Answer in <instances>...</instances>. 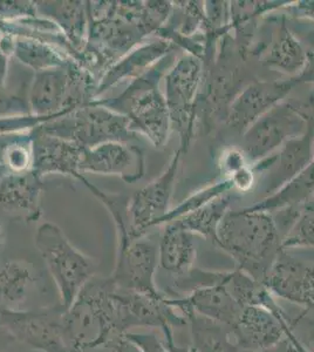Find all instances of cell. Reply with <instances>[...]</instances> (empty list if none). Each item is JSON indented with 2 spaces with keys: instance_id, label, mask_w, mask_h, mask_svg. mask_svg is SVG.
Masks as SVG:
<instances>
[{
  "instance_id": "cell-19",
  "label": "cell",
  "mask_w": 314,
  "mask_h": 352,
  "mask_svg": "<svg viewBox=\"0 0 314 352\" xmlns=\"http://www.w3.org/2000/svg\"><path fill=\"white\" fill-rule=\"evenodd\" d=\"M175 47L171 41L162 38L137 45L131 52H128L108 68L100 79L96 88V99L116 85L124 81L135 80L153 66H155L159 60H162L164 56L174 52Z\"/></svg>"
},
{
  "instance_id": "cell-30",
  "label": "cell",
  "mask_w": 314,
  "mask_h": 352,
  "mask_svg": "<svg viewBox=\"0 0 314 352\" xmlns=\"http://www.w3.org/2000/svg\"><path fill=\"white\" fill-rule=\"evenodd\" d=\"M229 207L230 197L227 194L208 202L203 207L196 209L187 215L176 219L174 222L179 224L182 228L191 232L192 235H199L215 241L217 228L223 217L229 210Z\"/></svg>"
},
{
  "instance_id": "cell-23",
  "label": "cell",
  "mask_w": 314,
  "mask_h": 352,
  "mask_svg": "<svg viewBox=\"0 0 314 352\" xmlns=\"http://www.w3.org/2000/svg\"><path fill=\"white\" fill-rule=\"evenodd\" d=\"M194 236L174 221L166 224L159 241V265L166 272L182 277L194 269L196 258Z\"/></svg>"
},
{
  "instance_id": "cell-39",
  "label": "cell",
  "mask_w": 314,
  "mask_h": 352,
  "mask_svg": "<svg viewBox=\"0 0 314 352\" xmlns=\"http://www.w3.org/2000/svg\"><path fill=\"white\" fill-rule=\"evenodd\" d=\"M8 59L10 56L0 47V91L4 89L6 76H8Z\"/></svg>"
},
{
  "instance_id": "cell-11",
  "label": "cell",
  "mask_w": 314,
  "mask_h": 352,
  "mask_svg": "<svg viewBox=\"0 0 314 352\" xmlns=\"http://www.w3.org/2000/svg\"><path fill=\"white\" fill-rule=\"evenodd\" d=\"M116 248L115 268L109 276L111 283L122 290L161 296L155 283L159 264V241L146 234L117 242Z\"/></svg>"
},
{
  "instance_id": "cell-25",
  "label": "cell",
  "mask_w": 314,
  "mask_h": 352,
  "mask_svg": "<svg viewBox=\"0 0 314 352\" xmlns=\"http://www.w3.org/2000/svg\"><path fill=\"white\" fill-rule=\"evenodd\" d=\"M306 60L307 51L287 28V21H282L262 63L291 78H297L305 67Z\"/></svg>"
},
{
  "instance_id": "cell-21",
  "label": "cell",
  "mask_w": 314,
  "mask_h": 352,
  "mask_svg": "<svg viewBox=\"0 0 314 352\" xmlns=\"http://www.w3.org/2000/svg\"><path fill=\"white\" fill-rule=\"evenodd\" d=\"M38 14L52 21L63 32L76 54L82 52L88 36L87 1H34Z\"/></svg>"
},
{
  "instance_id": "cell-18",
  "label": "cell",
  "mask_w": 314,
  "mask_h": 352,
  "mask_svg": "<svg viewBox=\"0 0 314 352\" xmlns=\"http://www.w3.org/2000/svg\"><path fill=\"white\" fill-rule=\"evenodd\" d=\"M314 120L305 134L287 141L279 151L278 155H270L259 162L265 166H256V169H269L267 179V197L272 195L284 184L293 179L297 174L306 168L314 159Z\"/></svg>"
},
{
  "instance_id": "cell-36",
  "label": "cell",
  "mask_w": 314,
  "mask_h": 352,
  "mask_svg": "<svg viewBox=\"0 0 314 352\" xmlns=\"http://www.w3.org/2000/svg\"><path fill=\"white\" fill-rule=\"evenodd\" d=\"M287 10L293 16L314 21V0H302L287 5Z\"/></svg>"
},
{
  "instance_id": "cell-32",
  "label": "cell",
  "mask_w": 314,
  "mask_h": 352,
  "mask_svg": "<svg viewBox=\"0 0 314 352\" xmlns=\"http://www.w3.org/2000/svg\"><path fill=\"white\" fill-rule=\"evenodd\" d=\"M232 188H235V187H234V184H232V181L230 179L221 181L218 184L208 186V187L202 189V190L192 194L188 199L182 201L179 206H176L175 208L170 209L168 212L167 215L161 220L159 226L161 224L169 223L171 221L176 220L179 217L187 215L189 212H194L196 209L203 207L204 204H207L210 201L215 200L217 197L227 195Z\"/></svg>"
},
{
  "instance_id": "cell-4",
  "label": "cell",
  "mask_w": 314,
  "mask_h": 352,
  "mask_svg": "<svg viewBox=\"0 0 314 352\" xmlns=\"http://www.w3.org/2000/svg\"><path fill=\"white\" fill-rule=\"evenodd\" d=\"M174 64L175 56L172 52L137 79L131 81L119 96L111 99H96L92 102L127 118L133 132L146 136L156 148H161L167 142L171 124L159 84Z\"/></svg>"
},
{
  "instance_id": "cell-14",
  "label": "cell",
  "mask_w": 314,
  "mask_h": 352,
  "mask_svg": "<svg viewBox=\"0 0 314 352\" xmlns=\"http://www.w3.org/2000/svg\"><path fill=\"white\" fill-rule=\"evenodd\" d=\"M264 285L273 296L310 309L314 307V262L292 256L287 250L279 254Z\"/></svg>"
},
{
  "instance_id": "cell-7",
  "label": "cell",
  "mask_w": 314,
  "mask_h": 352,
  "mask_svg": "<svg viewBox=\"0 0 314 352\" xmlns=\"http://www.w3.org/2000/svg\"><path fill=\"white\" fill-rule=\"evenodd\" d=\"M36 129L76 142L86 149L111 141L131 142L137 136L131 131L127 118L93 102L47 120Z\"/></svg>"
},
{
  "instance_id": "cell-28",
  "label": "cell",
  "mask_w": 314,
  "mask_h": 352,
  "mask_svg": "<svg viewBox=\"0 0 314 352\" xmlns=\"http://www.w3.org/2000/svg\"><path fill=\"white\" fill-rule=\"evenodd\" d=\"M33 267L24 261H10L0 268V307L21 310L36 283Z\"/></svg>"
},
{
  "instance_id": "cell-8",
  "label": "cell",
  "mask_w": 314,
  "mask_h": 352,
  "mask_svg": "<svg viewBox=\"0 0 314 352\" xmlns=\"http://www.w3.org/2000/svg\"><path fill=\"white\" fill-rule=\"evenodd\" d=\"M311 120L293 104L282 101L243 133L242 152L247 159L258 164L287 141L305 134Z\"/></svg>"
},
{
  "instance_id": "cell-27",
  "label": "cell",
  "mask_w": 314,
  "mask_h": 352,
  "mask_svg": "<svg viewBox=\"0 0 314 352\" xmlns=\"http://www.w3.org/2000/svg\"><path fill=\"white\" fill-rule=\"evenodd\" d=\"M12 36V56H16L21 64L32 68L34 72L60 67L69 61L76 60L63 48L47 41L32 36Z\"/></svg>"
},
{
  "instance_id": "cell-6",
  "label": "cell",
  "mask_w": 314,
  "mask_h": 352,
  "mask_svg": "<svg viewBox=\"0 0 314 352\" xmlns=\"http://www.w3.org/2000/svg\"><path fill=\"white\" fill-rule=\"evenodd\" d=\"M36 247L56 282L60 305L66 311L85 285L96 277V263L76 249L60 227L52 222H45L36 229Z\"/></svg>"
},
{
  "instance_id": "cell-9",
  "label": "cell",
  "mask_w": 314,
  "mask_h": 352,
  "mask_svg": "<svg viewBox=\"0 0 314 352\" xmlns=\"http://www.w3.org/2000/svg\"><path fill=\"white\" fill-rule=\"evenodd\" d=\"M202 76V61L192 54H184L175 61L164 76L168 112L171 129L179 134L182 152H187L194 135L195 102Z\"/></svg>"
},
{
  "instance_id": "cell-5",
  "label": "cell",
  "mask_w": 314,
  "mask_h": 352,
  "mask_svg": "<svg viewBox=\"0 0 314 352\" xmlns=\"http://www.w3.org/2000/svg\"><path fill=\"white\" fill-rule=\"evenodd\" d=\"M99 81L76 60L36 72L28 94L30 114L46 122L96 100Z\"/></svg>"
},
{
  "instance_id": "cell-15",
  "label": "cell",
  "mask_w": 314,
  "mask_h": 352,
  "mask_svg": "<svg viewBox=\"0 0 314 352\" xmlns=\"http://www.w3.org/2000/svg\"><path fill=\"white\" fill-rule=\"evenodd\" d=\"M292 330L287 315H276L260 307L243 308L238 320L231 329L240 350L267 351L273 348Z\"/></svg>"
},
{
  "instance_id": "cell-37",
  "label": "cell",
  "mask_w": 314,
  "mask_h": 352,
  "mask_svg": "<svg viewBox=\"0 0 314 352\" xmlns=\"http://www.w3.org/2000/svg\"><path fill=\"white\" fill-rule=\"evenodd\" d=\"M229 179L232 181L234 187H237L239 190L245 192L247 189H250L254 184V172L249 167H244L238 172L235 173L234 175H231Z\"/></svg>"
},
{
  "instance_id": "cell-1",
  "label": "cell",
  "mask_w": 314,
  "mask_h": 352,
  "mask_svg": "<svg viewBox=\"0 0 314 352\" xmlns=\"http://www.w3.org/2000/svg\"><path fill=\"white\" fill-rule=\"evenodd\" d=\"M87 43L79 63L98 81L108 68L148 36L144 1H87Z\"/></svg>"
},
{
  "instance_id": "cell-3",
  "label": "cell",
  "mask_w": 314,
  "mask_h": 352,
  "mask_svg": "<svg viewBox=\"0 0 314 352\" xmlns=\"http://www.w3.org/2000/svg\"><path fill=\"white\" fill-rule=\"evenodd\" d=\"M66 340L73 352H91L117 336L126 335L116 287L108 278L85 285L64 314Z\"/></svg>"
},
{
  "instance_id": "cell-26",
  "label": "cell",
  "mask_w": 314,
  "mask_h": 352,
  "mask_svg": "<svg viewBox=\"0 0 314 352\" xmlns=\"http://www.w3.org/2000/svg\"><path fill=\"white\" fill-rule=\"evenodd\" d=\"M314 197V159L306 168L291 179L282 188L247 208L272 214L277 210L299 208Z\"/></svg>"
},
{
  "instance_id": "cell-17",
  "label": "cell",
  "mask_w": 314,
  "mask_h": 352,
  "mask_svg": "<svg viewBox=\"0 0 314 352\" xmlns=\"http://www.w3.org/2000/svg\"><path fill=\"white\" fill-rule=\"evenodd\" d=\"M33 169L40 176H68L80 181L84 177L81 164L86 148L72 141L33 129Z\"/></svg>"
},
{
  "instance_id": "cell-33",
  "label": "cell",
  "mask_w": 314,
  "mask_h": 352,
  "mask_svg": "<svg viewBox=\"0 0 314 352\" xmlns=\"http://www.w3.org/2000/svg\"><path fill=\"white\" fill-rule=\"evenodd\" d=\"M128 340L142 352H170L168 345L159 340V337L154 333H126Z\"/></svg>"
},
{
  "instance_id": "cell-12",
  "label": "cell",
  "mask_w": 314,
  "mask_h": 352,
  "mask_svg": "<svg viewBox=\"0 0 314 352\" xmlns=\"http://www.w3.org/2000/svg\"><path fill=\"white\" fill-rule=\"evenodd\" d=\"M182 155L183 152L179 149L172 156L169 166L157 179L129 197V240L144 236L149 229L159 226L161 220L170 210L171 195Z\"/></svg>"
},
{
  "instance_id": "cell-35",
  "label": "cell",
  "mask_w": 314,
  "mask_h": 352,
  "mask_svg": "<svg viewBox=\"0 0 314 352\" xmlns=\"http://www.w3.org/2000/svg\"><path fill=\"white\" fill-rule=\"evenodd\" d=\"M245 160H247V157H245L242 151L230 149L223 157V169L227 174H230V176L234 175L235 173L238 172V170L244 168V167H247Z\"/></svg>"
},
{
  "instance_id": "cell-2",
  "label": "cell",
  "mask_w": 314,
  "mask_h": 352,
  "mask_svg": "<svg viewBox=\"0 0 314 352\" xmlns=\"http://www.w3.org/2000/svg\"><path fill=\"white\" fill-rule=\"evenodd\" d=\"M214 242L235 261L237 269L262 283L282 252V237L272 214L249 208L227 210Z\"/></svg>"
},
{
  "instance_id": "cell-34",
  "label": "cell",
  "mask_w": 314,
  "mask_h": 352,
  "mask_svg": "<svg viewBox=\"0 0 314 352\" xmlns=\"http://www.w3.org/2000/svg\"><path fill=\"white\" fill-rule=\"evenodd\" d=\"M91 352H142L127 336H117Z\"/></svg>"
},
{
  "instance_id": "cell-24",
  "label": "cell",
  "mask_w": 314,
  "mask_h": 352,
  "mask_svg": "<svg viewBox=\"0 0 314 352\" xmlns=\"http://www.w3.org/2000/svg\"><path fill=\"white\" fill-rule=\"evenodd\" d=\"M218 280L242 308L260 307L279 316L285 315L267 285L242 270L236 268L234 272H218Z\"/></svg>"
},
{
  "instance_id": "cell-10",
  "label": "cell",
  "mask_w": 314,
  "mask_h": 352,
  "mask_svg": "<svg viewBox=\"0 0 314 352\" xmlns=\"http://www.w3.org/2000/svg\"><path fill=\"white\" fill-rule=\"evenodd\" d=\"M65 309L11 310L0 307V327L16 342L43 352H73L64 328Z\"/></svg>"
},
{
  "instance_id": "cell-40",
  "label": "cell",
  "mask_w": 314,
  "mask_h": 352,
  "mask_svg": "<svg viewBox=\"0 0 314 352\" xmlns=\"http://www.w3.org/2000/svg\"><path fill=\"white\" fill-rule=\"evenodd\" d=\"M5 242V232L3 230V227H1V224H0V247H3V244Z\"/></svg>"
},
{
  "instance_id": "cell-16",
  "label": "cell",
  "mask_w": 314,
  "mask_h": 352,
  "mask_svg": "<svg viewBox=\"0 0 314 352\" xmlns=\"http://www.w3.org/2000/svg\"><path fill=\"white\" fill-rule=\"evenodd\" d=\"M295 78L287 80L256 81L243 89L229 109V124L239 133H244L260 116L282 102L293 89Z\"/></svg>"
},
{
  "instance_id": "cell-22",
  "label": "cell",
  "mask_w": 314,
  "mask_h": 352,
  "mask_svg": "<svg viewBox=\"0 0 314 352\" xmlns=\"http://www.w3.org/2000/svg\"><path fill=\"white\" fill-rule=\"evenodd\" d=\"M187 305L201 316L232 329L238 320L242 307L236 302L218 280V272L210 285H201L184 296Z\"/></svg>"
},
{
  "instance_id": "cell-38",
  "label": "cell",
  "mask_w": 314,
  "mask_h": 352,
  "mask_svg": "<svg viewBox=\"0 0 314 352\" xmlns=\"http://www.w3.org/2000/svg\"><path fill=\"white\" fill-rule=\"evenodd\" d=\"M297 84L314 85V51L307 52V60L302 72L295 78Z\"/></svg>"
},
{
  "instance_id": "cell-13",
  "label": "cell",
  "mask_w": 314,
  "mask_h": 352,
  "mask_svg": "<svg viewBox=\"0 0 314 352\" xmlns=\"http://www.w3.org/2000/svg\"><path fill=\"white\" fill-rule=\"evenodd\" d=\"M146 160L141 148L131 142L111 141L86 149L81 173L117 176L127 184H135L144 177Z\"/></svg>"
},
{
  "instance_id": "cell-20",
  "label": "cell",
  "mask_w": 314,
  "mask_h": 352,
  "mask_svg": "<svg viewBox=\"0 0 314 352\" xmlns=\"http://www.w3.org/2000/svg\"><path fill=\"white\" fill-rule=\"evenodd\" d=\"M43 180L34 169L0 176V207L27 222L39 220L43 215Z\"/></svg>"
},
{
  "instance_id": "cell-29",
  "label": "cell",
  "mask_w": 314,
  "mask_h": 352,
  "mask_svg": "<svg viewBox=\"0 0 314 352\" xmlns=\"http://www.w3.org/2000/svg\"><path fill=\"white\" fill-rule=\"evenodd\" d=\"M190 325L192 348L197 352H239V348L231 329L227 325L209 320L196 314L188 315Z\"/></svg>"
},
{
  "instance_id": "cell-41",
  "label": "cell",
  "mask_w": 314,
  "mask_h": 352,
  "mask_svg": "<svg viewBox=\"0 0 314 352\" xmlns=\"http://www.w3.org/2000/svg\"><path fill=\"white\" fill-rule=\"evenodd\" d=\"M170 352H197L196 351L195 349L192 348V346H191L190 349H188L187 351H186V350H181V349H179V348H175V349H172V350H171Z\"/></svg>"
},
{
  "instance_id": "cell-31",
  "label": "cell",
  "mask_w": 314,
  "mask_h": 352,
  "mask_svg": "<svg viewBox=\"0 0 314 352\" xmlns=\"http://www.w3.org/2000/svg\"><path fill=\"white\" fill-rule=\"evenodd\" d=\"M284 250L314 248V200L299 208L298 215L282 239Z\"/></svg>"
}]
</instances>
